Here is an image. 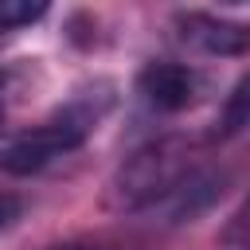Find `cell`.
<instances>
[{
    "instance_id": "1",
    "label": "cell",
    "mask_w": 250,
    "mask_h": 250,
    "mask_svg": "<svg viewBox=\"0 0 250 250\" xmlns=\"http://www.w3.org/2000/svg\"><path fill=\"white\" fill-rule=\"evenodd\" d=\"M102 113H105V105H90L78 98L70 109H62L59 117H51L43 125L0 133V176H35L47 164H55L59 156L82 148L90 141V133L98 129Z\"/></svg>"
},
{
    "instance_id": "2",
    "label": "cell",
    "mask_w": 250,
    "mask_h": 250,
    "mask_svg": "<svg viewBox=\"0 0 250 250\" xmlns=\"http://www.w3.org/2000/svg\"><path fill=\"white\" fill-rule=\"evenodd\" d=\"M188 176V160L172 141H156L148 148H137L109 184V203L117 211H141L156 207L180 180Z\"/></svg>"
},
{
    "instance_id": "3",
    "label": "cell",
    "mask_w": 250,
    "mask_h": 250,
    "mask_svg": "<svg viewBox=\"0 0 250 250\" xmlns=\"http://www.w3.org/2000/svg\"><path fill=\"white\" fill-rule=\"evenodd\" d=\"M137 98L156 109V113H180L188 105H195L199 98V74L184 62H168V59H156V62H145L137 70Z\"/></svg>"
},
{
    "instance_id": "4",
    "label": "cell",
    "mask_w": 250,
    "mask_h": 250,
    "mask_svg": "<svg viewBox=\"0 0 250 250\" xmlns=\"http://www.w3.org/2000/svg\"><path fill=\"white\" fill-rule=\"evenodd\" d=\"M176 31L188 47L215 55V59L250 55V23H238V20H223L211 12H184L176 16Z\"/></svg>"
},
{
    "instance_id": "5",
    "label": "cell",
    "mask_w": 250,
    "mask_h": 250,
    "mask_svg": "<svg viewBox=\"0 0 250 250\" xmlns=\"http://www.w3.org/2000/svg\"><path fill=\"white\" fill-rule=\"evenodd\" d=\"M219 191H223V176L188 168V176H184V180H180L156 207L168 215V223H191L195 215H203V211L219 199Z\"/></svg>"
},
{
    "instance_id": "6",
    "label": "cell",
    "mask_w": 250,
    "mask_h": 250,
    "mask_svg": "<svg viewBox=\"0 0 250 250\" xmlns=\"http://www.w3.org/2000/svg\"><path fill=\"white\" fill-rule=\"evenodd\" d=\"M246 129H250V74H242V78L230 86L215 133H219V137H238V133H246Z\"/></svg>"
},
{
    "instance_id": "7",
    "label": "cell",
    "mask_w": 250,
    "mask_h": 250,
    "mask_svg": "<svg viewBox=\"0 0 250 250\" xmlns=\"http://www.w3.org/2000/svg\"><path fill=\"white\" fill-rule=\"evenodd\" d=\"M47 8H51V0H0V31L39 23L47 16Z\"/></svg>"
},
{
    "instance_id": "8",
    "label": "cell",
    "mask_w": 250,
    "mask_h": 250,
    "mask_svg": "<svg viewBox=\"0 0 250 250\" xmlns=\"http://www.w3.org/2000/svg\"><path fill=\"white\" fill-rule=\"evenodd\" d=\"M20 211H23V203H20V195H12V191H0V234L20 219Z\"/></svg>"
},
{
    "instance_id": "9",
    "label": "cell",
    "mask_w": 250,
    "mask_h": 250,
    "mask_svg": "<svg viewBox=\"0 0 250 250\" xmlns=\"http://www.w3.org/2000/svg\"><path fill=\"white\" fill-rule=\"evenodd\" d=\"M230 246H234V250H250V203L242 207V215H238L234 227H230Z\"/></svg>"
},
{
    "instance_id": "10",
    "label": "cell",
    "mask_w": 250,
    "mask_h": 250,
    "mask_svg": "<svg viewBox=\"0 0 250 250\" xmlns=\"http://www.w3.org/2000/svg\"><path fill=\"white\" fill-rule=\"evenodd\" d=\"M47 250H98L90 242H59V246H47Z\"/></svg>"
},
{
    "instance_id": "11",
    "label": "cell",
    "mask_w": 250,
    "mask_h": 250,
    "mask_svg": "<svg viewBox=\"0 0 250 250\" xmlns=\"http://www.w3.org/2000/svg\"><path fill=\"white\" fill-rule=\"evenodd\" d=\"M0 117H4V74H0Z\"/></svg>"
},
{
    "instance_id": "12",
    "label": "cell",
    "mask_w": 250,
    "mask_h": 250,
    "mask_svg": "<svg viewBox=\"0 0 250 250\" xmlns=\"http://www.w3.org/2000/svg\"><path fill=\"white\" fill-rule=\"evenodd\" d=\"M223 4H250V0H223Z\"/></svg>"
}]
</instances>
